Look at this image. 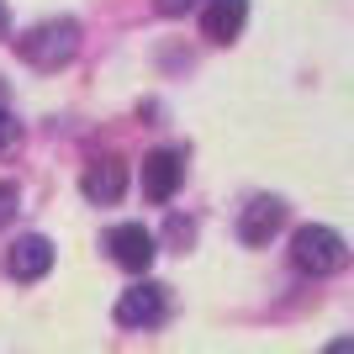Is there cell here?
I'll list each match as a JSON object with an SVG mask.
<instances>
[{
	"mask_svg": "<svg viewBox=\"0 0 354 354\" xmlns=\"http://www.w3.org/2000/svg\"><path fill=\"white\" fill-rule=\"evenodd\" d=\"M6 270H11L16 281H43L48 270H53V243L37 238V233L16 238L11 249H6Z\"/></svg>",
	"mask_w": 354,
	"mask_h": 354,
	"instance_id": "obj_8",
	"label": "cell"
},
{
	"mask_svg": "<svg viewBox=\"0 0 354 354\" xmlns=\"http://www.w3.org/2000/svg\"><path fill=\"white\" fill-rule=\"evenodd\" d=\"M16 143H21V122H16L11 111H0V153H11Z\"/></svg>",
	"mask_w": 354,
	"mask_h": 354,
	"instance_id": "obj_10",
	"label": "cell"
},
{
	"mask_svg": "<svg viewBox=\"0 0 354 354\" xmlns=\"http://www.w3.org/2000/svg\"><path fill=\"white\" fill-rule=\"evenodd\" d=\"M106 254L117 259L122 270H133V275H143L148 265H153V233H148L143 222H122V227H111L106 233Z\"/></svg>",
	"mask_w": 354,
	"mask_h": 354,
	"instance_id": "obj_3",
	"label": "cell"
},
{
	"mask_svg": "<svg viewBox=\"0 0 354 354\" xmlns=\"http://www.w3.org/2000/svg\"><path fill=\"white\" fill-rule=\"evenodd\" d=\"M16 53H21L32 69H64V64L80 53V27H74L69 16H59V21H37L27 37H16Z\"/></svg>",
	"mask_w": 354,
	"mask_h": 354,
	"instance_id": "obj_2",
	"label": "cell"
},
{
	"mask_svg": "<svg viewBox=\"0 0 354 354\" xmlns=\"http://www.w3.org/2000/svg\"><path fill=\"white\" fill-rule=\"evenodd\" d=\"M16 201H21V191H16L11 180H0V222H11V217H16Z\"/></svg>",
	"mask_w": 354,
	"mask_h": 354,
	"instance_id": "obj_11",
	"label": "cell"
},
{
	"mask_svg": "<svg viewBox=\"0 0 354 354\" xmlns=\"http://www.w3.org/2000/svg\"><path fill=\"white\" fill-rule=\"evenodd\" d=\"M291 265L301 270V275H339V270L349 265V243H344L333 227H323V222H307V227H296V238H291Z\"/></svg>",
	"mask_w": 354,
	"mask_h": 354,
	"instance_id": "obj_1",
	"label": "cell"
},
{
	"mask_svg": "<svg viewBox=\"0 0 354 354\" xmlns=\"http://www.w3.org/2000/svg\"><path fill=\"white\" fill-rule=\"evenodd\" d=\"M164 312H169L164 286H133V291L117 301V323H122V328H159Z\"/></svg>",
	"mask_w": 354,
	"mask_h": 354,
	"instance_id": "obj_5",
	"label": "cell"
},
{
	"mask_svg": "<svg viewBox=\"0 0 354 354\" xmlns=\"http://www.w3.org/2000/svg\"><path fill=\"white\" fill-rule=\"evenodd\" d=\"M153 6H159V16H185L196 0H153Z\"/></svg>",
	"mask_w": 354,
	"mask_h": 354,
	"instance_id": "obj_12",
	"label": "cell"
},
{
	"mask_svg": "<svg viewBox=\"0 0 354 354\" xmlns=\"http://www.w3.org/2000/svg\"><path fill=\"white\" fill-rule=\"evenodd\" d=\"M281 227H286V201H281V196H254L249 207H243V217H238V238L254 243V249L270 243Z\"/></svg>",
	"mask_w": 354,
	"mask_h": 354,
	"instance_id": "obj_4",
	"label": "cell"
},
{
	"mask_svg": "<svg viewBox=\"0 0 354 354\" xmlns=\"http://www.w3.org/2000/svg\"><path fill=\"white\" fill-rule=\"evenodd\" d=\"M243 21H249V0H207V11H201V32L222 48L243 32Z\"/></svg>",
	"mask_w": 354,
	"mask_h": 354,
	"instance_id": "obj_9",
	"label": "cell"
},
{
	"mask_svg": "<svg viewBox=\"0 0 354 354\" xmlns=\"http://www.w3.org/2000/svg\"><path fill=\"white\" fill-rule=\"evenodd\" d=\"M80 191H85V201H95V207H117L122 196H127V164L122 159H95L85 169V180H80Z\"/></svg>",
	"mask_w": 354,
	"mask_h": 354,
	"instance_id": "obj_6",
	"label": "cell"
},
{
	"mask_svg": "<svg viewBox=\"0 0 354 354\" xmlns=\"http://www.w3.org/2000/svg\"><path fill=\"white\" fill-rule=\"evenodd\" d=\"M180 180H185V164H180V153H169V148H153L143 159V196L148 201H175Z\"/></svg>",
	"mask_w": 354,
	"mask_h": 354,
	"instance_id": "obj_7",
	"label": "cell"
},
{
	"mask_svg": "<svg viewBox=\"0 0 354 354\" xmlns=\"http://www.w3.org/2000/svg\"><path fill=\"white\" fill-rule=\"evenodd\" d=\"M6 27H11V11H6V0H0V37H6Z\"/></svg>",
	"mask_w": 354,
	"mask_h": 354,
	"instance_id": "obj_13",
	"label": "cell"
}]
</instances>
